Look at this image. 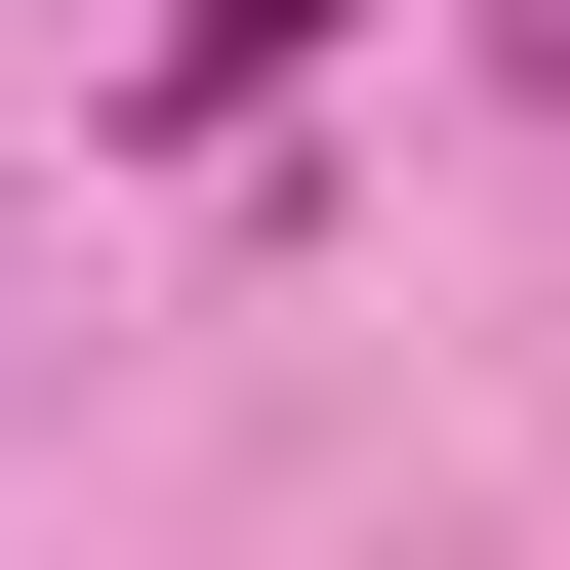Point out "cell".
Masks as SVG:
<instances>
[{
    "label": "cell",
    "instance_id": "obj_1",
    "mask_svg": "<svg viewBox=\"0 0 570 570\" xmlns=\"http://www.w3.org/2000/svg\"><path fill=\"white\" fill-rule=\"evenodd\" d=\"M285 41H326V0H164V82H122V122H245Z\"/></svg>",
    "mask_w": 570,
    "mask_h": 570
}]
</instances>
